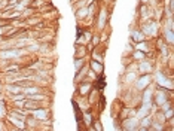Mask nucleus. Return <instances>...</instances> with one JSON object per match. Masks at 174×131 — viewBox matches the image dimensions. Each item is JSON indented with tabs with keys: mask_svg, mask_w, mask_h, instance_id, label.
I'll list each match as a JSON object with an SVG mask.
<instances>
[{
	"mask_svg": "<svg viewBox=\"0 0 174 131\" xmlns=\"http://www.w3.org/2000/svg\"><path fill=\"white\" fill-rule=\"evenodd\" d=\"M25 54V51H19L18 48L14 49H5V51H0V58L2 60H10V58H17L19 55Z\"/></svg>",
	"mask_w": 174,
	"mask_h": 131,
	"instance_id": "obj_1",
	"label": "nucleus"
},
{
	"mask_svg": "<svg viewBox=\"0 0 174 131\" xmlns=\"http://www.w3.org/2000/svg\"><path fill=\"white\" fill-rule=\"evenodd\" d=\"M91 89H92V84H91V80L86 78V80H82L81 85H79V94L81 96H86Z\"/></svg>",
	"mask_w": 174,
	"mask_h": 131,
	"instance_id": "obj_2",
	"label": "nucleus"
},
{
	"mask_svg": "<svg viewBox=\"0 0 174 131\" xmlns=\"http://www.w3.org/2000/svg\"><path fill=\"white\" fill-rule=\"evenodd\" d=\"M33 118L39 119V121H45L48 118V110H45L43 107H37V109L33 110Z\"/></svg>",
	"mask_w": 174,
	"mask_h": 131,
	"instance_id": "obj_3",
	"label": "nucleus"
},
{
	"mask_svg": "<svg viewBox=\"0 0 174 131\" xmlns=\"http://www.w3.org/2000/svg\"><path fill=\"white\" fill-rule=\"evenodd\" d=\"M10 116H15V118H19V119L25 121L27 119V110H23V109H19L17 106V107H14L10 110Z\"/></svg>",
	"mask_w": 174,
	"mask_h": 131,
	"instance_id": "obj_4",
	"label": "nucleus"
},
{
	"mask_svg": "<svg viewBox=\"0 0 174 131\" xmlns=\"http://www.w3.org/2000/svg\"><path fill=\"white\" fill-rule=\"evenodd\" d=\"M9 122H12L17 128H21V130H25V121L19 119V118H15V116H9Z\"/></svg>",
	"mask_w": 174,
	"mask_h": 131,
	"instance_id": "obj_5",
	"label": "nucleus"
},
{
	"mask_svg": "<svg viewBox=\"0 0 174 131\" xmlns=\"http://www.w3.org/2000/svg\"><path fill=\"white\" fill-rule=\"evenodd\" d=\"M36 92H40V87H36V85H27L23 87V94H36Z\"/></svg>",
	"mask_w": 174,
	"mask_h": 131,
	"instance_id": "obj_6",
	"label": "nucleus"
},
{
	"mask_svg": "<svg viewBox=\"0 0 174 131\" xmlns=\"http://www.w3.org/2000/svg\"><path fill=\"white\" fill-rule=\"evenodd\" d=\"M91 70H94L97 75H101L103 73V63H98V61H95V60H91Z\"/></svg>",
	"mask_w": 174,
	"mask_h": 131,
	"instance_id": "obj_7",
	"label": "nucleus"
},
{
	"mask_svg": "<svg viewBox=\"0 0 174 131\" xmlns=\"http://www.w3.org/2000/svg\"><path fill=\"white\" fill-rule=\"evenodd\" d=\"M6 89H8V92H10V94H19V92H23V87L21 85H12V84H9V85H6Z\"/></svg>",
	"mask_w": 174,
	"mask_h": 131,
	"instance_id": "obj_8",
	"label": "nucleus"
},
{
	"mask_svg": "<svg viewBox=\"0 0 174 131\" xmlns=\"http://www.w3.org/2000/svg\"><path fill=\"white\" fill-rule=\"evenodd\" d=\"M149 80H150L149 75H144V76H143V78H140V80L137 82V87L140 88V89H144V88H146V85L149 84Z\"/></svg>",
	"mask_w": 174,
	"mask_h": 131,
	"instance_id": "obj_9",
	"label": "nucleus"
},
{
	"mask_svg": "<svg viewBox=\"0 0 174 131\" xmlns=\"http://www.w3.org/2000/svg\"><path fill=\"white\" fill-rule=\"evenodd\" d=\"M14 30V27L10 23H6V24H3V26H0V35H8V31H12Z\"/></svg>",
	"mask_w": 174,
	"mask_h": 131,
	"instance_id": "obj_10",
	"label": "nucleus"
},
{
	"mask_svg": "<svg viewBox=\"0 0 174 131\" xmlns=\"http://www.w3.org/2000/svg\"><path fill=\"white\" fill-rule=\"evenodd\" d=\"M164 103H165V94H164V91H158L156 92V104L162 106Z\"/></svg>",
	"mask_w": 174,
	"mask_h": 131,
	"instance_id": "obj_11",
	"label": "nucleus"
},
{
	"mask_svg": "<svg viewBox=\"0 0 174 131\" xmlns=\"http://www.w3.org/2000/svg\"><path fill=\"white\" fill-rule=\"evenodd\" d=\"M25 23H27V26H36V24H39V23H42L40 21V18H28V19H25Z\"/></svg>",
	"mask_w": 174,
	"mask_h": 131,
	"instance_id": "obj_12",
	"label": "nucleus"
},
{
	"mask_svg": "<svg viewBox=\"0 0 174 131\" xmlns=\"http://www.w3.org/2000/svg\"><path fill=\"white\" fill-rule=\"evenodd\" d=\"M83 66V57H81V58H75V70L76 72H79V70L82 69Z\"/></svg>",
	"mask_w": 174,
	"mask_h": 131,
	"instance_id": "obj_13",
	"label": "nucleus"
},
{
	"mask_svg": "<svg viewBox=\"0 0 174 131\" xmlns=\"http://www.w3.org/2000/svg\"><path fill=\"white\" fill-rule=\"evenodd\" d=\"M88 10H89V6H88V8H81V10H77V12H76V17H77V18L86 17Z\"/></svg>",
	"mask_w": 174,
	"mask_h": 131,
	"instance_id": "obj_14",
	"label": "nucleus"
},
{
	"mask_svg": "<svg viewBox=\"0 0 174 131\" xmlns=\"http://www.w3.org/2000/svg\"><path fill=\"white\" fill-rule=\"evenodd\" d=\"M139 70H140V73H147V72L150 70V66L147 64V63H143V64L140 66V69H139Z\"/></svg>",
	"mask_w": 174,
	"mask_h": 131,
	"instance_id": "obj_15",
	"label": "nucleus"
},
{
	"mask_svg": "<svg viewBox=\"0 0 174 131\" xmlns=\"http://www.w3.org/2000/svg\"><path fill=\"white\" fill-rule=\"evenodd\" d=\"M133 57L135 58V60H143V58H144V52H143V51H139V49H137V51L134 52Z\"/></svg>",
	"mask_w": 174,
	"mask_h": 131,
	"instance_id": "obj_16",
	"label": "nucleus"
},
{
	"mask_svg": "<svg viewBox=\"0 0 174 131\" xmlns=\"http://www.w3.org/2000/svg\"><path fill=\"white\" fill-rule=\"evenodd\" d=\"M86 73H88V79H89V80H95V79H97V73H95L94 70L88 69V72H86Z\"/></svg>",
	"mask_w": 174,
	"mask_h": 131,
	"instance_id": "obj_17",
	"label": "nucleus"
},
{
	"mask_svg": "<svg viewBox=\"0 0 174 131\" xmlns=\"http://www.w3.org/2000/svg\"><path fill=\"white\" fill-rule=\"evenodd\" d=\"M150 121H152V115H149L147 118H144V119L141 121V125H143V128H146V127H147V125L150 124Z\"/></svg>",
	"mask_w": 174,
	"mask_h": 131,
	"instance_id": "obj_18",
	"label": "nucleus"
},
{
	"mask_svg": "<svg viewBox=\"0 0 174 131\" xmlns=\"http://www.w3.org/2000/svg\"><path fill=\"white\" fill-rule=\"evenodd\" d=\"M88 69H89V67H83V66H82V73H79V72H76V73H77V75H76V80H79V79L82 78L83 75H85V73L88 72Z\"/></svg>",
	"mask_w": 174,
	"mask_h": 131,
	"instance_id": "obj_19",
	"label": "nucleus"
},
{
	"mask_svg": "<svg viewBox=\"0 0 174 131\" xmlns=\"http://www.w3.org/2000/svg\"><path fill=\"white\" fill-rule=\"evenodd\" d=\"M104 23H106V14H104V12H101V17H100V24H98L100 28H103V27H104Z\"/></svg>",
	"mask_w": 174,
	"mask_h": 131,
	"instance_id": "obj_20",
	"label": "nucleus"
},
{
	"mask_svg": "<svg viewBox=\"0 0 174 131\" xmlns=\"http://www.w3.org/2000/svg\"><path fill=\"white\" fill-rule=\"evenodd\" d=\"M133 37L135 39V40H141V39H143V35H141L140 31H134V33H133Z\"/></svg>",
	"mask_w": 174,
	"mask_h": 131,
	"instance_id": "obj_21",
	"label": "nucleus"
},
{
	"mask_svg": "<svg viewBox=\"0 0 174 131\" xmlns=\"http://www.w3.org/2000/svg\"><path fill=\"white\" fill-rule=\"evenodd\" d=\"M135 49H139V51H143V52H144V51H147V48L144 46V43H137V45H135Z\"/></svg>",
	"mask_w": 174,
	"mask_h": 131,
	"instance_id": "obj_22",
	"label": "nucleus"
},
{
	"mask_svg": "<svg viewBox=\"0 0 174 131\" xmlns=\"http://www.w3.org/2000/svg\"><path fill=\"white\" fill-rule=\"evenodd\" d=\"M135 124H137V121H135V119H131L130 122L126 121V122H125V125H130V127H126V128H130V130H133V128H134L133 125H135Z\"/></svg>",
	"mask_w": 174,
	"mask_h": 131,
	"instance_id": "obj_23",
	"label": "nucleus"
},
{
	"mask_svg": "<svg viewBox=\"0 0 174 131\" xmlns=\"http://www.w3.org/2000/svg\"><path fill=\"white\" fill-rule=\"evenodd\" d=\"M95 80H98V89H101V88L106 85V82H104V78H98V79H95Z\"/></svg>",
	"mask_w": 174,
	"mask_h": 131,
	"instance_id": "obj_24",
	"label": "nucleus"
},
{
	"mask_svg": "<svg viewBox=\"0 0 174 131\" xmlns=\"http://www.w3.org/2000/svg\"><path fill=\"white\" fill-rule=\"evenodd\" d=\"M149 97H150V89H146V94H144V103L149 101Z\"/></svg>",
	"mask_w": 174,
	"mask_h": 131,
	"instance_id": "obj_25",
	"label": "nucleus"
},
{
	"mask_svg": "<svg viewBox=\"0 0 174 131\" xmlns=\"http://www.w3.org/2000/svg\"><path fill=\"white\" fill-rule=\"evenodd\" d=\"M85 121H86L88 125L91 124V113H85Z\"/></svg>",
	"mask_w": 174,
	"mask_h": 131,
	"instance_id": "obj_26",
	"label": "nucleus"
},
{
	"mask_svg": "<svg viewBox=\"0 0 174 131\" xmlns=\"http://www.w3.org/2000/svg\"><path fill=\"white\" fill-rule=\"evenodd\" d=\"M152 130H162V127L159 125V124H153V128Z\"/></svg>",
	"mask_w": 174,
	"mask_h": 131,
	"instance_id": "obj_27",
	"label": "nucleus"
},
{
	"mask_svg": "<svg viewBox=\"0 0 174 131\" xmlns=\"http://www.w3.org/2000/svg\"><path fill=\"white\" fill-rule=\"evenodd\" d=\"M164 115H165V118H171V116H173V110H168V112Z\"/></svg>",
	"mask_w": 174,
	"mask_h": 131,
	"instance_id": "obj_28",
	"label": "nucleus"
},
{
	"mask_svg": "<svg viewBox=\"0 0 174 131\" xmlns=\"http://www.w3.org/2000/svg\"><path fill=\"white\" fill-rule=\"evenodd\" d=\"M95 130H101V124L100 122H95Z\"/></svg>",
	"mask_w": 174,
	"mask_h": 131,
	"instance_id": "obj_29",
	"label": "nucleus"
},
{
	"mask_svg": "<svg viewBox=\"0 0 174 131\" xmlns=\"http://www.w3.org/2000/svg\"><path fill=\"white\" fill-rule=\"evenodd\" d=\"M92 45H98V37H97V36L94 37V43H92Z\"/></svg>",
	"mask_w": 174,
	"mask_h": 131,
	"instance_id": "obj_30",
	"label": "nucleus"
},
{
	"mask_svg": "<svg viewBox=\"0 0 174 131\" xmlns=\"http://www.w3.org/2000/svg\"><path fill=\"white\" fill-rule=\"evenodd\" d=\"M8 2H12V0H8Z\"/></svg>",
	"mask_w": 174,
	"mask_h": 131,
	"instance_id": "obj_31",
	"label": "nucleus"
}]
</instances>
